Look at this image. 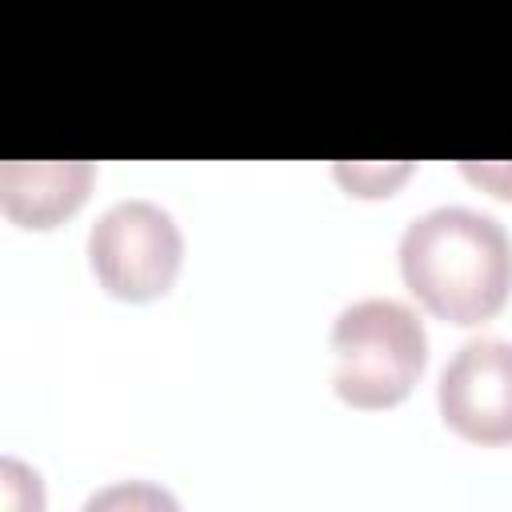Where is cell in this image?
I'll return each instance as SVG.
<instances>
[{
    "label": "cell",
    "mask_w": 512,
    "mask_h": 512,
    "mask_svg": "<svg viewBox=\"0 0 512 512\" xmlns=\"http://www.w3.org/2000/svg\"><path fill=\"white\" fill-rule=\"evenodd\" d=\"M400 276L408 292L448 324L492 320L512 292V240L488 212L440 204L400 232Z\"/></svg>",
    "instance_id": "1"
},
{
    "label": "cell",
    "mask_w": 512,
    "mask_h": 512,
    "mask_svg": "<svg viewBox=\"0 0 512 512\" xmlns=\"http://www.w3.org/2000/svg\"><path fill=\"white\" fill-rule=\"evenodd\" d=\"M332 392L352 408H392L408 400L428 368L424 320L388 296H364L336 312L328 332Z\"/></svg>",
    "instance_id": "2"
},
{
    "label": "cell",
    "mask_w": 512,
    "mask_h": 512,
    "mask_svg": "<svg viewBox=\"0 0 512 512\" xmlns=\"http://www.w3.org/2000/svg\"><path fill=\"white\" fill-rule=\"evenodd\" d=\"M184 236L168 208L144 196L116 200L88 232V268L96 284L128 304H148L176 284Z\"/></svg>",
    "instance_id": "3"
},
{
    "label": "cell",
    "mask_w": 512,
    "mask_h": 512,
    "mask_svg": "<svg viewBox=\"0 0 512 512\" xmlns=\"http://www.w3.org/2000/svg\"><path fill=\"white\" fill-rule=\"evenodd\" d=\"M436 408L468 444H512V340H464L440 372Z\"/></svg>",
    "instance_id": "4"
},
{
    "label": "cell",
    "mask_w": 512,
    "mask_h": 512,
    "mask_svg": "<svg viewBox=\"0 0 512 512\" xmlns=\"http://www.w3.org/2000/svg\"><path fill=\"white\" fill-rule=\"evenodd\" d=\"M92 180L88 160H8L0 164V208L20 228H56L88 200Z\"/></svg>",
    "instance_id": "5"
},
{
    "label": "cell",
    "mask_w": 512,
    "mask_h": 512,
    "mask_svg": "<svg viewBox=\"0 0 512 512\" xmlns=\"http://www.w3.org/2000/svg\"><path fill=\"white\" fill-rule=\"evenodd\" d=\"M412 164H336V180L356 196H388Z\"/></svg>",
    "instance_id": "6"
},
{
    "label": "cell",
    "mask_w": 512,
    "mask_h": 512,
    "mask_svg": "<svg viewBox=\"0 0 512 512\" xmlns=\"http://www.w3.org/2000/svg\"><path fill=\"white\" fill-rule=\"evenodd\" d=\"M460 172H464L472 184L488 188L492 196L512 200V164H508V160H464Z\"/></svg>",
    "instance_id": "7"
}]
</instances>
